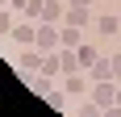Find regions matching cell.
I'll return each mask as SVG.
<instances>
[{"label": "cell", "mask_w": 121, "mask_h": 117, "mask_svg": "<svg viewBox=\"0 0 121 117\" xmlns=\"http://www.w3.org/2000/svg\"><path fill=\"white\" fill-rule=\"evenodd\" d=\"M96 100H100V105H113V100H117V84H113V80H100Z\"/></svg>", "instance_id": "1"}, {"label": "cell", "mask_w": 121, "mask_h": 117, "mask_svg": "<svg viewBox=\"0 0 121 117\" xmlns=\"http://www.w3.org/2000/svg\"><path fill=\"white\" fill-rule=\"evenodd\" d=\"M34 42H38V46H42V50H50V46H54V42H59V34H54L50 25H42V29H38V34H34Z\"/></svg>", "instance_id": "2"}, {"label": "cell", "mask_w": 121, "mask_h": 117, "mask_svg": "<svg viewBox=\"0 0 121 117\" xmlns=\"http://www.w3.org/2000/svg\"><path fill=\"white\" fill-rule=\"evenodd\" d=\"M88 21H92V13H88V9H67V25H75V29H84Z\"/></svg>", "instance_id": "3"}, {"label": "cell", "mask_w": 121, "mask_h": 117, "mask_svg": "<svg viewBox=\"0 0 121 117\" xmlns=\"http://www.w3.org/2000/svg\"><path fill=\"white\" fill-rule=\"evenodd\" d=\"M63 88H67V96H84V75H67V80H63Z\"/></svg>", "instance_id": "4"}, {"label": "cell", "mask_w": 121, "mask_h": 117, "mask_svg": "<svg viewBox=\"0 0 121 117\" xmlns=\"http://www.w3.org/2000/svg\"><path fill=\"white\" fill-rule=\"evenodd\" d=\"M92 80H113V63H92Z\"/></svg>", "instance_id": "5"}, {"label": "cell", "mask_w": 121, "mask_h": 117, "mask_svg": "<svg viewBox=\"0 0 121 117\" xmlns=\"http://www.w3.org/2000/svg\"><path fill=\"white\" fill-rule=\"evenodd\" d=\"M59 67H63V58H54V54H46V58H42V75H46V80H50Z\"/></svg>", "instance_id": "6"}, {"label": "cell", "mask_w": 121, "mask_h": 117, "mask_svg": "<svg viewBox=\"0 0 121 117\" xmlns=\"http://www.w3.org/2000/svg\"><path fill=\"white\" fill-rule=\"evenodd\" d=\"M13 34H17V42H34V34H38V29H29V25H17Z\"/></svg>", "instance_id": "7"}, {"label": "cell", "mask_w": 121, "mask_h": 117, "mask_svg": "<svg viewBox=\"0 0 121 117\" xmlns=\"http://www.w3.org/2000/svg\"><path fill=\"white\" fill-rule=\"evenodd\" d=\"M59 42H63V46H75V42H79V34H75V25H71V29H63V34H59Z\"/></svg>", "instance_id": "8"}, {"label": "cell", "mask_w": 121, "mask_h": 117, "mask_svg": "<svg viewBox=\"0 0 121 117\" xmlns=\"http://www.w3.org/2000/svg\"><path fill=\"white\" fill-rule=\"evenodd\" d=\"M96 63V54H92V46H79V67H92Z\"/></svg>", "instance_id": "9"}, {"label": "cell", "mask_w": 121, "mask_h": 117, "mask_svg": "<svg viewBox=\"0 0 121 117\" xmlns=\"http://www.w3.org/2000/svg\"><path fill=\"white\" fill-rule=\"evenodd\" d=\"M34 67H42V58H38V54H25V58H21V71H25V75H29V71H34Z\"/></svg>", "instance_id": "10"}, {"label": "cell", "mask_w": 121, "mask_h": 117, "mask_svg": "<svg viewBox=\"0 0 121 117\" xmlns=\"http://www.w3.org/2000/svg\"><path fill=\"white\" fill-rule=\"evenodd\" d=\"M100 29L104 34H117V17H100Z\"/></svg>", "instance_id": "11"}, {"label": "cell", "mask_w": 121, "mask_h": 117, "mask_svg": "<svg viewBox=\"0 0 121 117\" xmlns=\"http://www.w3.org/2000/svg\"><path fill=\"white\" fill-rule=\"evenodd\" d=\"M4 29H13V21H9V13H0V34Z\"/></svg>", "instance_id": "12"}, {"label": "cell", "mask_w": 121, "mask_h": 117, "mask_svg": "<svg viewBox=\"0 0 121 117\" xmlns=\"http://www.w3.org/2000/svg\"><path fill=\"white\" fill-rule=\"evenodd\" d=\"M113 75H121V54H113Z\"/></svg>", "instance_id": "13"}, {"label": "cell", "mask_w": 121, "mask_h": 117, "mask_svg": "<svg viewBox=\"0 0 121 117\" xmlns=\"http://www.w3.org/2000/svg\"><path fill=\"white\" fill-rule=\"evenodd\" d=\"M88 4H92V0H71V9H88Z\"/></svg>", "instance_id": "14"}, {"label": "cell", "mask_w": 121, "mask_h": 117, "mask_svg": "<svg viewBox=\"0 0 121 117\" xmlns=\"http://www.w3.org/2000/svg\"><path fill=\"white\" fill-rule=\"evenodd\" d=\"M117 105H121V88H117Z\"/></svg>", "instance_id": "15"}, {"label": "cell", "mask_w": 121, "mask_h": 117, "mask_svg": "<svg viewBox=\"0 0 121 117\" xmlns=\"http://www.w3.org/2000/svg\"><path fill=\"white\" fill-rule=\"evenodd\" d=\"M0 4H4V0H0Z\"/></svg>", "instance_id": "16"}]
</instances>
